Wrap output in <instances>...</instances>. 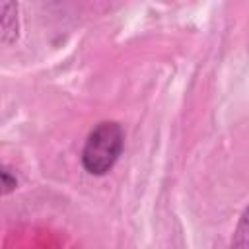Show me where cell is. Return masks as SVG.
Returning a JSON list of instances; mask_svg holds the SVG:
<instances>
[{"label":"cell","mask_w":249,"mask_h":249,"mask_svg":"<svg viewBox=\"0 0 249 249\" xmlns=\"http://www.w3.org/2000/svg\"><path fill=\"white\" fill-rule=\"evenodd\" d=\"M247 231H249V226H247V210L241 214V220H239V226H237V233H235V237H233V245H237V247H247L249 245V235H247Z\"/></svg>","instance_id":"cell-2"},{"label":"cell","mask_w":249,"mask_h":249,"mask_svg":"<svg viewBox=\"0 0 249 249\" xmlns=\"http://www.w3.org/2000/svg\"><path fill=\"white\" fill-rule=\"evenodd\" d=\"M124 134L119 123L103 121L89 134L82 150V165L91 175H105L123 152Z\"/></svg>","instance_id":"cell-1"},{"label":"cell","mask_w":249,"mask_h":249,"mask_svg":"<svg viewBox=\"0 0 249 249\" xmlns=\"http://www.w3.org/2000/svg\"><path fill=\"white\" fill-rule=\"evenodd\" d=\"M16 187H18L16 177H14L8 169L0 167V195H8V193H12Z\"/></svg>","instance_id":"cell-3"}]
</instances>
